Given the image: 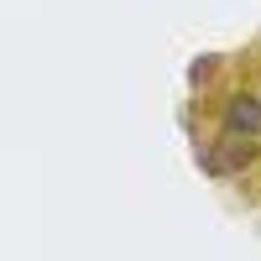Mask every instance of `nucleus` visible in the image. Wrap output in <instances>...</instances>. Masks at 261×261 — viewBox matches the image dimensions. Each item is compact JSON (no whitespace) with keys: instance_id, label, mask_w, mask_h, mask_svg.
<instances>
[{"instance_id":"1","label":"nucleus","mask_w":261,"mask_h":261,"mask_svg":"<svg viewBox=\"0 0 261 261\" xmlns=\"http://www.w3.org/2000/svg\"><path fill=\"white\" fill-rule=\"evenodd\" d=\"M225 136H235V141L261 136V99L256 94H230L225 99Z\"/></svg>"},{"instance_id":"2","label":"nucleus","mask_w":261,"mask_h":261,"mask_svg":"<svg viewBox=\"0 0 261 261\" xmlns=\"http://www.w3.org/2000/svg\"><path fill=\"white\" fill-rule=\"evenodd\" d=\"M246 162H251V141H235V136H220V146L204 157V167L220 172V178H225V172H235V167H246Z\"/></svg>"}]
</instances>
